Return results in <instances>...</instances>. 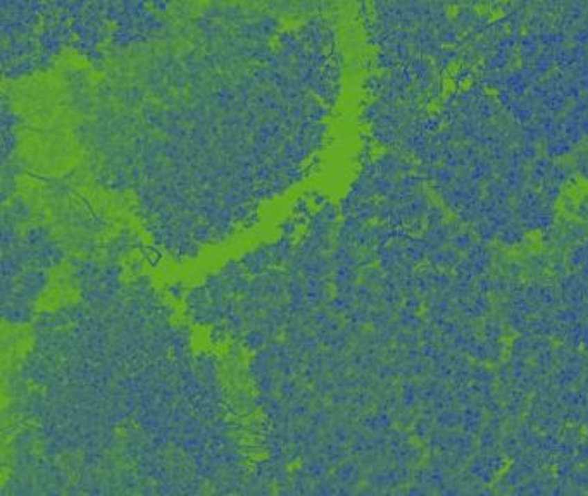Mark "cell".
<instances>
[{
  "label": "cell",
  "mask_w": 588,
  "mask_h": 496,
  "mask_svg": "<svg viewBox=\"0 0 588 496\" xmlns=\"http://www.w3.org/2000/svg\"><path fill=\"white\" fill-rule=\"evenodd\" d=\"M442 47L443 45L440 44L436 31L431 26L420 24V28H416V31L413 33V50L416 55L433 59L442 50Z\"/></svg>",
  "instance_id": "cell-1"
},
{
  "label": "cell",
  "mask_w": 588,
  "mask_h": 496,
  "mask_svg": "<svg viewBox=\"0 0 588 496\" xmlns=\"http://www.w3.org/2000/svg\"><path fill=\"white\" fill-rule=\"evenodd\" d=\"M540 52H542V45H540V40H538L537 33L528 31V33L521 35L519 45H517V55H519L521 64H528V62H531L538 54H540Z\"/></svg>",
  "instance_id": "cell-2"
},
{
  "label": "cell",
  "mask_w": 588,
  "mask_h": 496,
  "mask_svg": "<svg viewBox=\"0 0 588 496\" xmlns=\"http://www.w3.org/2000/svg\"><path fill=\"white\" fill-rule=\"evenodd\" d=\"M436 31V37H438L440 44L447 45V47H452V45L459 44L461 33L457 31L456 24L452 19H445L442 24H438L436 28H433Z\"/></svg>",
  "instance_id": "cell-3"
},
{
  "label": "cell",
  "mask_w": 588,
  "mask_h": 496,
  "mask_svg": "<svg viewBox=\"0 0 588 496\" xmlns=\"http://www.w3.org/2000/svg\"><path fill=\"white\" fill-rule=\"evenodd\" d=\"M433 62H435V68L438 71H445V69L452 68L456 62H459V50L457 48L442 47V50L433 57Z\"/></svg>",
  "instance_id": "cell-4"
},
{
  "label": "cell",
  "mask_w": 588,
  "mask_h": 496,
  "mask_svg": "<svg viewBox=\"0 0 588 496\" xmlns=\"http://www.w3.org/2000/svg\"><path fill=\"white\" fill-rule=\"evenodd\" d=\"M492 2H495V0H481V3H492Z\"/></svg>",
  "instance_id": "cell-5"
}]
</instances>
